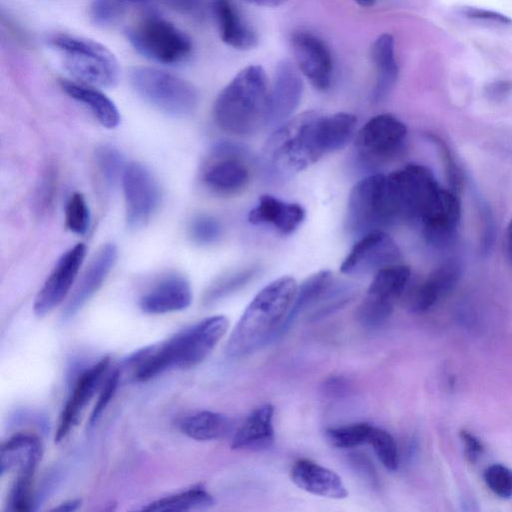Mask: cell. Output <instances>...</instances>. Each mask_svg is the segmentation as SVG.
Listing matches in <instances>:
<instances>
[{
    "instance_id": "39",
    "label": "cell",
    "mask_w": 512,
    "mask_h": 512,
    "mask_svg": "<svg viewBox=\"0 0 512 512\" xmlns=\"http://www.w3.org/2000/svg\"><path fill=\"white\" fill-rule=\"evenodd\" d=\"M65 223L67 228L78 235L87 232L90 225V211L84 196L73 193L65 206Z\"/></svg>"
},
{
    "instance_id": "49",
    "label": "cell",
    "mask_w": 512,
    "mask_h": 512,
    "mask_svg": "<svg viewBox=\"0 0 512 512\" xmlns=\"http://www.w3.org/2000/svg\"><path fill=\"white\" fill-rule=\"evenodd\" d=\"M466 458L471 462H476L484 451L483 443L471 432L461 430L459 433Z\"/></svg>"
},
{
    "instance_id": "36",
    "label": "cell",
    "mask_w": 512,
    "mask_h": 512,
    "mask_svg": "<svg viewBox=\"0 0 512 512\" xmlns=\"http://www.w3.org/2000/svg\"><path fill=\"white\" fill-rule=\"evenodd\" d=\"M372 425L368 423H355L335 428L325 432L327 441L336 448H355L367 444Z\"/></svg>"
},
{
    "instance_id": "2",
    "label": "cell",
    "mask_w": 512,
    "mask_h": 512,
    "mask_svg": "<svg viewBox=\"0 0 512 512\" xmlns=\"http://www.w3.org/2000/svg\"><path fill=\"white\" fill-rule=\"evenodd\" d=\"M298 286L291 276L279 277L263 287L246 307L232 330L226 353L239 358L274 340L283 324Z\"/></svg>"
},
{
    "instance_id": "50",
    "label": "cell",
    "mask_w": 512,
    "mask_h": 512,
    "mask_svg": "<svg viewBox=\"0 0 512 512\" xmlns=\"http://www.w3.org/2000/svg\"><path fill=\"white\" fill-rule=\"evenodd\" d=\"M170 8L195 18H201L205 6L203 0H163Z\"/></svg>"
},
{
    "instance_id": "17",
    "label": "cell",
    "mask_w": 512,
    "mask_h": 512,
    "mask_svg": "<svg viewBox=\"0 0 512 512\" xmlns=\"http://www.w3.org/2000/svg\"><path fill=\"white\" fill-rule=\"evenodd\" d=\"M302 94L299 69L287 60L279 62L268 92L265 125L277 127L288 120L297 109Z\"/></svg>"
},
{
    "instance_id": "51",
    "label": "cell",
    "mask_w": 512,
    "mask_h": 512,
    "mask_svg": "<svg viewBox=\"0 0 512 512\" xmlns=\"http://www.w3.org/2000/svg\"><path fill=\"white\" fill-rule=\"evenodd\" d=\"M512 91V82L508 80H497L488 84L485 88V95L491 101H501Z\"/></svg>"
},
{
    "instance_id": "21",
    "label": "cell",
    "mask_w": 512,
    "mask_h": 512,
    "mask_svg": "<svg viewBox=\"0 0 512 512\" xmlns=\"http://www.w3.org/2000/svg\"><path fill=\"white\" fill-rule=\"evenodd\" d=\"M117 254V248L112 243L99 249L71 294L63 310V318L73 317L98 291L113 268Z\"/></svg>"
},
{
    "instance_id": "11",
    "label": "cell",
    "mask_w": 512,
    "mask_h": 512,
    "mask_svg": "<svg viewBox=\"0 0 512 512\" xmlns=\"http://www.w3.org/2000/svg\"><path fill=\"white\" fill-rule=\"evenodd\" d=\"M407 137L405 124L396 116L379 114L358 131L355 147L362 160L370 165L384 163L400 153Z\"/></svg>"
},
{
    "instance_id": "42",
    "label": "cell",
    "mask_w": 512,
    "mask_h": 512,
    "mask_svg": "<svg viewBox=\"0 0 512 512\" xmlns=\"http://www.w3.org/2000/svg\"><path fill=\"white\" fill-rule=\"evenodd\" d=\"M484 482L496 496L509 499L512 497V470L502 464H492L483 473Z\"/></svg>"
},
{
    "instance_id": "8",
    "label": "cell",
    "mask_w": 512,
    "mask_h": 512,
    "mask_svg": "<svg viewBox=\"0 0 512 512\" xmlns=\"http://www.w3.org/2000/svg\"><path fill=\"white\" fill-rule=\"evenodd\" d=\"M395 223L386 175L373 174L358 181L348 198V231L358 238L369 232L385 231Z\"/></svg>"
},
{
    "instance_id": "31",
    "label": "cell",
    "mask_w": 512,
    "mask_h": 512,
    "mask_svg": "<svg viewBox=\"0 0 512 512\" xmlns=\"http://www.w3.org/2000/svg\"><path fill=\"white\" fill-rule=\"evenodd\" d=\"M410 277V268L400 263L381 268L375 272L366 296L394 304L405 291Z\"/></svg>"
},
{
    "instance_id": "4",
    "label": "cell",
    "mask_w": 512,
    "mask_h": 512,
    "mask_svg": "<svg viewBox=\"0 0 512 512\" xmlns=\"http://www.w3.org/2000/svg\"><path fill=\"white\" fill-rule=\"evenodd\" d=\"M268 83L264 69L249 65L239 71L217 96L213 116L217 126L233 135H250L266 122Z\"/></svg>"
},
{
    "instance_id": "13",
    "label": "cell",
    "mask_w": 512,
    "mask_h": 512,
    "mask_svg": "<svg viewBox=\"0 0 512 512\" xmlns=\"http://www.w3.org/2000/svg\"><path fill=\"white\" fill-rule=\"evenodd\" d=\"M401 258L399 247L385 231H373L358 237L340 270L347 275L367 274L397 264Z\"/></svg>"
},
{
    "instance_id": "48",
    "label": "cell",
    "mask_w": 512,
    "mask_h": 512,
    "mask_svg": "<svg viewBox=\"0 0 512 512\" xmlns=\"http://www.w3.org/2000/svg\"><path fill=\"white\" fill-rule=\"evenodd\" d=\"M462 13L467 18L474 20L485 21L503 26L512 25V19L509 18L508 16L487 9L466 7L465 9L462 10Z\"/></svg>"
},
{
    "instance_id": "55",
    "label": "cell",
    "mask_w": 512,
    "mask_h": 512,
    "mask_svg": "<svg viewBox=\"0 0 512 512\" xmlns=\"http://www.w3.org/2000/svg\"><path fill=\"white\" fill-rule=\"evenodd\" d=\"M361 7H371L374 5L375 0H355Z\"/></svg>"
},
{
    "instance_id": "37",
    "label": "cell",
    "mask_w": 512,
    "mask_h": 512,
    "mask_svg": "<svg viewBox=\"0 0 512 512\" xmlns=\"http://www.w3.org/2000/svg\"><path fill=\"white\" fill-rule=\"evenodd\" d=\"M367 444L371 445L378 460L386 469L397 470L399 466L398 447L389 432L372 425Z\"/></svg>"
},
{
    "instance_id": "18",
    "label": "cell",
    "mask_w": 512,
    "mask_h": 512,
    "mask_svg": "<svg viewBox=\"0 0 512 512\" xmlns=\"http://www.w3.org/2000/svg\"><path fill=\"white\" fill-rule=\"evenodd\" d=\"M460 219L461 203L458 194L442 188L420 224L427 244L435 249L449 247L456 237Z\"/></svg>"
},
{
    "instance_id": "19",
    "label": "cell",
    "mask_w": 512,
    "mask_h": 512,
    "mask_svg": "<svg viewBox=\"0 0 512 512\" xmlns=\"http://www.w3.org/2000/svg\"><path fill=\"white\" fill-rule=\"evenodd\" d=\"M462 267L457 259H448L434 269L425 280L412 287L405 298V306L412 313L430 310L441 297L457 285Z\"/></svg>"
},
{
    "instance_id": "5",
    "label": "cell",
    "mask_w": 512,
    "mask_h": 512,
    "mask_svg": "<svg viewBox=\"0 0 512 512\" xmlns=\"http://www.w3.org/2000/svg\"><path fill=\"white\" fill-rule=\"evenodd\" d=\"M47 43L60 55L64 69L76 81L97 88L113 87L118 82V61L104 45L68 33L51 34Z\"/></svg>"
},
{
    "instance_id": "35",
    "label": "cell",
    "mask_w": 512,
    "mask_h": 512,
    "mask_svg": "<svg viewBox=\"0 0 512 512\" xmlns=\"http://www.w3.org/2000/svg\"><path fill=\"white\" fill-rule=\"evenodd\" d=\"M258 272V267H249L223 276L209 287L204 303L211 304L229 296L249 283Z\"/></svg>"
},
{
    "instance_id": "1",
    "label": "cell",
    "mask_w": 512,
    "mask_h": 512,
    "mask_svg": "<svg viewBox=\"0 0 512 512\" xmlns=\"http://www.w3.org/2000/svg\"><path fill=\"white\" fill-rule=\"evenodd\" d=\"M229 320L224 315L207 317L174 336L130 354L121 372L136 382H146L171 369H186L204 361L225 335Z\"/></svg>"
},
{
    "instance_id": "45",
    "label": "cell",
    "mask_w": 512,
    "mask_h": 512,
    "mask_svg": "<svg viewBox=\"0 0 512 512\" xmlns=\"http://www.w3.org/2000/svg\"><path fill=\"white\" fill-rule=\"evenodd\" d=\"M120 380L121 373L119 368H115L113 371L108 372L101 388L99 389L97 401L89 417V426H93L98 421L103 411L112 400Z\"/></svg>"
},
{
    "instance_id": "27",
    "label": "cell",
    "mask_w": 512,
    "mask_h": 512,
    "mask_svg": "<svg viewBox=\"0 0 512 512\" xmlns=\"http://www.w3.org/2000/svg\"><path fill=\"white\" fill-rule=\"evenodd\" d=\"M60 85L69 97L85 105L101 125L108 129L119 125L120 114L116 105L97 87L66 79L61 80Z\"/></svg>"
},
{
    "instance_id": "43",
    "label": "cell",
    "mask_w": 512,
    "mask_h": 512,
    "mask_svg": "<svg viewBox=\"0 0 512 512\" xmlns=\"http://www.w3.org/2000/svg\"><path fill=\"white\" fill-rule=\"evenodd\" d=\"M125 0H93L89 15L93 23L106 27L115 24L125 13Z\"/></svg>"
},
{
    "instance_id": "44",
    "label": "cell",
    "mask_w": 512,
    "mask_h": 512,
    "mask_svg": "<svg viewBox=\"0 0 512 512\" xmlns=\"http://www.w3.org/2000/svg\"><path fill=\"white\" fill-rule=\"evenodd\" d=\"M222 229L221 225L210 215H198L190 223L189 234L191 239L200 245H208L216 242Z\"/></svg>"
},
{
    "instance_id": "22",
    "label": "cell",
    "mask_w": 512,
    "mask_h": 512,
    "mask_svg": "<svg viewBox=\"0 0 512 512\" xmlns=\"http://www.w3.org/2000/svg\"><path fill=\"white\" fill-rule=\"evenodd\" d=\"M290 478L301 490L329 499H344L348 491L334 471L308 459L297 460L291 467Z\"/></svg>"
},
{
    "instance_id": "29",
    "label": "cell",
    "mask_w": 512,
    "mask_h": 512,
    "mask_svg": "<svg viewBox=\"0 0 512 512\" xmlns=\"http://www.w3.org/2000/svg\"><path fill=\"white\" fill-rule=\"evenodd\" d=\"M357 118L347 112L321 115L317 120V139L323 155L344 148L355 136Z\"/></svg>"
},
{
    "instance_id": "6",
    "label": "cell",
    "mask_w": 512,
    "mask_h": 512,
    "mask_svg": "<svg viewBox=\"0 0 512 512\" xmlns=\"http://www.w3.org/2000/svg\"><path fill=\"white\" fill-rule=\"evenodd\" d=\"M387 177L396 222L420 226L442 187L426 166L410 163Z\"/></svg>"
},
{
    "instance_id": "32",
    "label": "cell",
    "mask_w": 512,
    "mask_h": 512,
    "mask_svg": "<svg viewBox=\"0 0 512 512\" xmlns=\"http://www.w3.org/2000/svg\"><path fill=\"white\" fill-rule=\"evenodd\" d=\"M180 429L191 439L211 441L225 437L231 430V422L221 413L204 410L185 417Z\"/></svg>"
},
{
    "instance_id": "46",
    "label": "cell",
    "mask_w": 512,
    "mask_h": 512,
    "mask_svg": "<svg viewBox=\"0 0 512 512\" xmlns=\"http://www.w3.org/2000/svg\"><path fill=\"white\" fill-rule=\"evenodd\" d=\"M478 214L481 221L480 251L487 255L492 249L495 238V221L489 204L481 196H477Z\"/></svg>"
},
{
    "instance_id": "25",
    "label": "cell",
    "mask_w": 512,
    "mask_h": 512,
    "mask_svg": "<svg viewBox=\"0 0 512 512\" xmlns=\"http://www.w3.org/2000/svg\"><path fill=\"white\" fill-rule=\"evenodd\" d=\"M212 11L222 41L238 50L256 47V32L245 22L231 0H213Z\"/></svg>"
},
{
    "instance_id": "26",
    "label": "cell",
    "mask_w": 512,
    "mask_h": 512,
    "mask_svg": "<svg viewBox=\"0 0 512 512\" xmlns=\"http://www.w3.org/2000/svg\"><path fill=\"white\" fill-rule=\"evenodd\" d=\"M371 56L376 69L371 98L374 102H381L390 94L399 73L393 37L387 33L380 35L372 45Z\"/></svg>"
},
{
    "instance_id": "53",
    "label": "cell",
    "mask_w": 512,
    "mask_h": 512,
    "mask_svg": "<svg viewBox=\"0 0 512 512\" xmlns=\"http://www.w3.org/2000/svg\"><path fill=\"white\" fill-rule=\"evenodd\" d=\"M80 500L73 499L66 502L61 503L59 506L55 507L53 510L56 511H64V512H70L75 511L80 506Z\"/></svg>"
},
{
    "instance_id": "15",
    "label": "cell",
    "mask_w": 512,
    "mask_h": 512,
    "mask_svg": "<svg viewBox=\"0 0 512 512\" xmlns=\"http://www.w3.org/2000/svg\"><path fill=\"white\" fill-rule=\"evenodd\" d=\"M291 45L301 73L318 90H327L332 82L333 60L325 42L311 32L297 31Z\"/></svg>"
},
{
    "instance_id": "40",
    "label": "cell",
    "mask_w": 512,
    "mask_h": 512,
    "mask_svg": "<svg viewBox=\"0 0 512 512\" xmlns=\"http://www.w3.org/2000/svg\"><path fill=\"white\" fill-rule=\"evenodd\" d=\"M393 304L365 296L357 308V320L367 328L381 326L392 314Z\"/></svg>"
},
{
    "instance_id": "28",
    "label": "cell",
    "mask_w": 512,
    "mask_h": 512,
    "mask_svg": "<svg viewBox=\"0 0 512 512\" xmlns=\"http://www.w3.org/2000/svg\"><path fill=\"white\" fill-rule=\"evenodd\" d=\"M42 454V444L37 436L30 433H16L1 446V475L25 467H37Z\"/></svg>"
},
{
    "instance_id": "47",
    "label": "cell",
    "mask_w": 512,
    "mask_h": 512,
    "mask_svg": "<svg viewBox=\"0 0 512 512\" xmlns=\"http://www.w3.org/2000/svg\"><path fill=\"white\" fill-rule=\"evenodd\" d=\"M57 187V173L54 168L49 167L44 172L35 195V205L39 212L49 211L53 205Z\"/></svg>"
},
{
    "instance_id": "12",
    "label": "cell",
    "mask_w": 512,
    "mask_h": 512,
    "mask_svg": "<svg viewBox=\"0 0 512 512\" xmlns=\"http://www.w3.org/2000/svg\"><path fill=\"white\" fill-rule=\"evenodd\" d=\"M122 186L126 204V221L132 229L145 225L160 204V187L151 172L142 164L126 165Z\"/></svg>"
},
{
    "instance_id": "3",
    "label": "cell",
    "mask_w": 512,
    "mask_h": 512,
    "mask_svg": "<svg viewBox=\"0 0 512 512\" xmlns=\"http://www.w3.org/2000/svg\"><path fill=\"white\" fill-rule=\"evenodd\" d=\"M319 116L316 111H306L276 127L260 154V166L267 178L289 180L324 156L316 132Z\"/></svg>"
},
{
    "instance_id": "14",
    "label": "cell",
    "mask_w": 512,
    "mask_h": 512,
    "mask_svg": "<svg viewBox=\"0 0 512 512\" xmlns=\"http://www.w3.org/2000/svg\"><path fill=\"white\" fill-rule=\"evenodd\" d=\"M86 255L83 243L66 251L39 290L34 301V312L44 316L56 308L69 293Z\"/></svg>"
},
{
    "instance_id": "34",
    "label": "cell",
    "mask_w": 512,
    "mask_h": 512,
    "mask_svg": "<svg viewBox=\"0 0 512 512\" xmlns=\"http://www.w3.org/2000/svg\"><path fill=\"white\" fill-rule=\"evenodd\" d=\"M37 467H25L16 471L7 496L8 511H30L33 505V481Z\"/></svg>"
},
{
    "instance_id": "52",
    "label": "cell",
    "mask_w": 512,
    "mask_h": 512,
    "mask_svg": "<svg viewBox=\"0 0 512 512\" xmlns=\"http://www.w3.org/2000/svg\"><path fill=\"white\" fill-rule=\"evenodd\" d=\"M505 251L509 261L512 263V218L508 223L505 233Z\"/></svg>"
},
{
    "instance_id": "38",
    "label": "cell",
    "mask_w": 512,
    "mask_h": 512,
    "mask_svg": "<svg viewBox=\"0 0 512 512\" xmlns=\"http://www.w3.org/2000/svg\"><path fill=\"white\" fill-rule=\"evenodd\" d=\"M96 163L105 183L114 187L123 176L126 165L121 153L114 147L103 145L96 150Z\"/></svg>"
},
{
    "instance_id": "54",
    "label": "cell",
    "mask_w": 512,
    "mask_h": 512,
    "mask_svg": "<svg viewBox=\"0 0 512 512\" xmlns=\"http://www.w3.org/2000/svg\"><path fill=\"white\" fill-rule=\"evenodd\" d=\"M249 4H253L256 6H262V7H276L283 3H285L287 0H243Z\"/></svg>"
},
{
    "instance_id": "10",
    "label": "cell",
    "mask_w": 512,
    "mask_h": 512,
    "mask_svg": "<svg viewBox=\"0 0 512 512\" xmlns=\"http://www.w3.org/2000/svg\"><path fill=\"white\" fill-rule=\"evenodd\" d=\"M250 153L233 141L216 142L202 172L204 184L213 192L231 195L241 192L250 181Z\"/></svg>"
},
{
    "instance_id": "33",
    "label": "cell",
    "mask_w": 512,
    "mask_h": 512,
    "mask_svg": "<svg viewBox=\"0 0 512 512\" xmlns=\"http://www.w3.org/2000/svg\"><path fill=\"white\" fill-rule=\"evenodd\" d=\"M214 504V497L203 486L198 485L151 502L143 510L155 512L204 510Z\"/></svg>"
},
{
    "instance_id": "9",
    "label": "cell",
    "mask_w": 512,
    "mask_h": 512,
    "mask_svg": "<svg viewBox=\"0 0 512 512\" xmlns=\"http://www.w3.org/2000/svg\"><path fill=\"white\" fill-rule=\"evenodd\" d=\"M127 38L139 54L162 64L184 61L193 48L186 33L157 15H148L130 27Z\"/></svg>"
},
{
    "instance_id": "24",
    "label": "cell",
    "mask_w": 512,
    "mask_h": 512,
    "mask_svg": "<svg viewBox=\"0 0 512 512\" xmlns=\"http://www.w3.org/2000/svg\"><path fill=\"white\" fill-rule=\"evenodd\" d=\"M274 407L264 404L254 409L235 432L231 448L238 451H262L272 447Z\"/></svg>"
},
{
    "instance_id": "41",
    "label": "cell",
    "mask_w": 512,
    "mask_h": 512,
    "mask_svg": "<svg viewBox=\"0 0 512 512\" xmlns=\"http://www.w3.org/2000/svg\"><path fill=\"white\" fill-rule=\"evenodd\" d=\"M429 139L436 145L437 149L440 152L444 166V171L446 174V179L450 187L449 190L453 191L456 194H459L463 187L464 174L461 168L458 166L457 162L455 161L452 151L450 150L449 146H447L446 142L443 141L438 136L430 134Z\"/></svg>"
},
{
    "instance_id": "7",
    "label": "cell",
    "mask_w": 512,
    "mask_h": 512,
    "mask_svg": "<svg viewBox=\"0 0 512 512\" xmlns=\"http://www.w3.org/2000/svg\"><path fill=\"white\" fill-rule=\"evenodd\" d=\"M130 81L140 97L172 116H188L198 105V93L187 80L153 67H134Z\"/></svg>"
},
{
    "instance_id": "16",
    "label": "cell",
    "mask_w": 512,
    "mask_h": 512,
    "mask_svg": "<svg viewBox=\"0 0 512 512\" xmlns=\"http://www.w3.org/2000/svg\"><path fill=\"white\" fill-rule=\"evenodd\" d=\"M109 365L110 358L105 356L79 375L60 414L55 434L56 443L65 439L71 429L78 424L86 406L101 388L108 374Z\"/></svg>"
},
{
    "instance_id": "20",
    "label": "cell",
    "mask_w": 512,
    "mask_h": 512,
    "mask_svg": "<svg viewBox=\"0 0 512 512\" xmlns=\"http://www.w3.org/2000/svg\"><path fill=\"white\" fill-rule=\"evenodd\" d=\"M192 300L189 281L177 274L164 276L140 298L139 306L147 314H166L186 309Z\"/></svg>"
},
{
    "instance_id": "30",
    "label": "cell",
    "mask_w": 512,
    "mask_h": 512,
    "mask_svg": "<svg viewBox=\"0 0 512 512\" xmlns=\"http://www.w3.org/2000/svg\"><path fill=\"white\" fill-rule=\"evenodd\" d=\"M332 282V273L329 270H321L305 279L297 289L290 310L277 336L285 333L302 312L315 306Z\"/></svg>"
},
{
    "instance_id": "56",
    "label": "cell",
    "mask_w": 512,
    "mask_h": 512,
    "mask_svg": "<svg viewBox=\"0 0 512 512\" xmlns=\"http://www.w3.org/2000/svg\"><path fill=\"white\" fill-rule=\"evenodd\" d=\"M125 1H128V2H141V1H144V0H125Z\"/></svg>"
},
{
    "instance_id": "23",
    "label": "cell",
    "mask_w": 512,
    "mask_h": 512,
    "mask_svg": "<svg viewBox=\"0 0 512 512\" xmlns=\"http://www.w3.org/2000/svg\"><path fill=\"white\" fill-rule=\"evenodd\" d=\"M305 210L298 203L285 202L272 195H262L248 214L254 225H269L279 233H293L304 221Z\"/></svg>"
}]
</instances>
